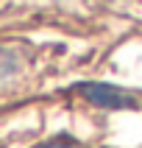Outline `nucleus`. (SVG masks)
Instances as JSON below:
<instances>
[{"label":"nucleus","instance_id":"7ed1b4c3","mask_svg":"<svg viewBox=\"0 0 142 148\" xmlns=\"http://www.w3.org/2000/svg\"><path fill=\"white\" fill-rule=\"evenodd\" d=\"M39 148H86V145H81V143L73 140V137H56V140L45 143V145H39Z\"/></svg>","mask_w":142,"mask_h":148},{"label":"nucleus","instance_id":"f03ea898","mask_svg":"<svg viewBox=\"0 0 142 148\" xmlns=\"http://www.w3.org/2000/svg\"><path fill=\"white\" fill-rule=\"evenodd\" d=\"M14 73H17V56L11 53V50L0 48V84L8 81Z\"/></svg>","mask_w":142,"mask_h":148},{"label":"nucleus","instance_id":"f257e3e1","mask_svg":"<svg viewBox=\"0 0 142 148\" xmlns=\"http://www.w3.org/2000/svg\"><path fill=\"white\" fill-rule=\"evenodd\" d=\"M84 98L95 103L100 109H128V106H137V95L123 87H114V84H103V81H89V84H81L78 87Z\"/></svg>","mask_w":142,"mask_h":148}]
</instances>
